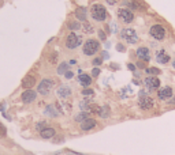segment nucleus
I'll return each instance as SVG.
<instances>
[{"instance_id":"obj_1","label":"nucleus","mask_w":175,"mask_h":155,"mask_svg":"<svg viewBox=\"0 0 175 155\" xmlns=\"http://www.w3.org/2000/svg\"><path fill=\"white\" fill-rule=\"evenodd\" d=\"M90 15L95 21L103 22V21H106V18H107V10L103 4H93L90 8Z\"/></svg>"},{"instance_id":"obj_2","label":"nucleus","mask_w":175,"mask_h":155,"mask_svg":"<svg viewBox=\"0 0 175 155\" xmlns=\"http://www.w3.org/2000/svg\"><path fill=\"white\" fill-rule=\"evenodd\" d=\"M100 49V42L97 40H88L84 42V46H82V53L85 56H93Z\"/></svg>"},{"instance_id":"obj_3","label":"nucleus","mask_w":175,"mask_h":155,"mask_svg":"<svg viewBox=\"0 0 175 155\" xmlns=\"http://www.w3.org/2000/svg\"><path fill=\"white\" fill-rule=\"evenodd\" d=\"M121 38L129 44H136L138 41V36H137V31L134 29H123L121 31Z\"/></svg>"},{"instance_id":"obj_4","label":"nucleus","mask_w":175,"mask_h":155,"mask_svg":"<svg viewBox=\"0 0 175 155\" xmlns=\"http://www.w3.org/2000/svg\"><path fill=\"white\" fill-rule=\"evenodd\" d=\"M54 85H55V82L52 80V79H43V80L40 82L37 90H39V93L41 94V95H48V94L52 91V89H54Z\"/></svg>"},{"instance_id":"obj_5","label":"nucleus","mask_w":175,"mask_h":155,"mask_svg":"<svg viewBox=\"0 0 175 155\" xmlns=\"http://www.w3.org/2000/svg\"><path fill=\"white\" fill-rule=\"evenodd\" d=\"M81 42H82V38H81L80 36H77V33L71 31L69 36H67V38H66V48L75 49V48L80 46Z\"/></svg>"},{"instance_id":"obj_6","label":"nucleus","mask_w":175,"mask_h":155,"mask_svg":"<svg viewBox=\"0 0 175 155\" xmlns=\"http://www.w3.org/2000/svg\"><path fill=\"white\" fill-rule=\"evenodd\" d=\"M118 17H119V19L122 22H125V23H131L134 21V14L130 8H119Z\"/></svg>"},{"instance_id":"obj_7","label":"nucleus","mask_w":175,"mask_h":155,"mask_svg":"<svg viewBox=\"0 0 175 155\" xmlns=\"http://www.w3.org/2000/svg\"><path fill=\"white\" fill-rule=\"evenodd\" d=\"M149 34L155 40H163L166 37V29L162 25H153L149 29Z\"/></svg>"},{"instance_id":"obj_8","label":"nucleus","mask_w":175,"mask_h":155,"mask_svg":"<svg viewBox=\"0 0 175 155\" xmlns=\"http://www.w3.org/2000/svg\"><path fill=\"white\" fill-rule=\"evenodd\" d=\"M138 106L140 109H142V110H149V109H152L155 106V101H153V98H151V97H141L140 99H138Z\"/></svg>"},{"instance_id":"obj_9","label":"nucleus","mask_w":175,"mask_h":155,"mask_svg":"<svg viewBox=\"0 0 175 155\" xmlns=\"http://www.w3.org/2000/svg\"><path fill=\"white\" fill-rule=\"evenodd\" d=\"M144 85L147 86L148 90H156L160 87V80L157 76H148L144 80Z\"/></svg>"},{"instance_id":"obj_10","label":"nucleus","mask_w":175,"mask_h":155,"mask_svg":"<svg viewBox=\"0 0 175 155\" xmlns=\"http://www.w3.org/2000/svg\"><path fill=\"white\" fill-rule=\"evenodd\" d=\"M36 97H37V93L34 90L29 89V90H25V91L22 93L21 99H22V102H25V104H32V102L36 99Z\"/></svg>"},{"instance_id":"obj_11","label":"nucleus","mask_w":175,"mask_h":155,"mask_svg":"<svg viewBox=\"0 0 175 155\" xmlns=\"http://www.w3.org/2000/svg\"><path fill=\"white\" fill-rule=\"evenodd\" d=\"M157 97H159V99H162V101L170 99V98L172 97V89L168 87V86H166V87H162V89L159 90V93H157Z\"/></svg>"},{"instance_id":"obj_12","label":"nucleus","mask_w":175,"mask_h":155,"mask_svg":"<svg viewBox=\"0 0 175 155\" xmlns=\"http://www.w3.org/2000/svg\"><path fill=\"white\" fill-rule=\"evenodd\" d=\"M137 56H138V59L142 60V61H149V59H151L149 49L147 46H140L137 49Z\"/></svg>"},{"instance_id":"obj_13","label":"nucleus","mask_w":175,"mask_h":155,"mask_svg":"<svg viewBox=\"0 0 175 155\" xmlns=\"http://www.w3.org/2000/svg\"><path fill=\"white\" fill-rule=\"evenodd\" d=\"M58 97L62 98V99H66V98L71 97V89H70V86L62 85L58 89Z\"/></svg>"},{"instance_id":"obj_14","label":"nucleus","mask_w":175,"mask_h":155,"mask_svg":"<svg viewBox=\"0 0 175 155\" xmlns=\"http://www.w3.org/2000/svg\"><path fill=\"white\" fill-rule=\"evenodd\" d=\"M96 125H97V121H96L95 119H92V117H89V119H86L85 121H82L81 123V129L82 131H90V129H93Z\"/></svg>"},{"instance_id":"obj_15","label":"nucleus","mask_w":175,"mask_h":155,"mask_svg":"<svg viewBox=\"0 0 175 155\" xmlns=\"http://www.w3.org/2000/svg\"><path fill=\"white\" fill-rule=\"evenodd\" d=\"M34 85H36V78L33 76V75H26V76L22 79V87L26 90L32 89Z\"/></svg>"},{"instance_id":"obj_16","label":"nucleus","mask_w":175,"mask_h":155,"mask_svg":"<svg viewBox=\"0 0 175 155\" xmlns=\"http://www.w3.org/2000/svg\"><path fill=\"white\" fill-rule=\"evenodd\" d=\"M156 60H157L159 64H167L170 61V55L166 51H159L156 53Z\"/></svg>"},{"instance_id":"obj_17","label":"nucleus","mask_w":175,"mask_h":155,"mask_svg":"<svg viewBox=\"0 0 175 155\" xmlns=\"http://www.w3.org/2000/svg\"><path fill=\"white\" fill-rule=\"evenodd\" d=\"M55 135H56V131L51 127H47V128H44L43 131H40V136H41L43 139H52Z\"/></svg>"},{"instance_id":"obj_18","label":"nucleus","mask_w":175,"mask_h":155,"mask_svg":"<svg viewBox=\"0 0 175 155\" xmlns=\"http://www.w3.org/2000/svg\"><path fill=\"white\" fill-rule=\"evenodd\" d=\"M78 80H80V83L84 86V89H88L92 83V76L88 74H81L80 76H78Z\"/></svg>"},{"instance_id":"obj_19","label":"nucleus","mask_w":175,"mask_h":155,"mask_svg":"<svg viewBox=\"0 0 175 155\" xmlns=\"http://www.w3.org/2000/svg\"><path fill=\"white\" fill-rule=\"evenodd\" d=\"M44 114L45 116H49V117H56L59 116V112L55 105H49V106L45 108V110H44Z\"/></svg>"},{"instance_id":"obj_20","label":"nucleus","mask_w":175,"mask_h":155,"mask_svg":"<svg viewBox=\"0 0 175 155\" xmlns=\"http://www.w3.org/2000/svg\"><path fill=\"white\" fill-rule=\"evenodd\" d=\"M75 17L78 21H82V22H86V10L82 8V7H78L75 10Z\"/></svg>"},{"instance_id":"obj_21","label":"nucleus","mask_w":175,"mask_h":155,"mask_svg":"<svg viewBox=\"0 0 175 155\" xmlns=\"http://www.w3.org/2000/svg\"><path fill=\"white\" fill-rule=\"evenodd\" d=\"M110 114H111V109H110V106L104 105V106L100 108V110H99V116L101 117V119H108Z\"/></svg>"},{"instance_id":"obj_22","label":"nucleus","mask_w":175,"mask_h":155,"mask_svg":"<svg viewBox=\"0 0 175 155\" xmlns=\"http://www.w3.org/2000/svg\"><path fill=\"white\" fill-rule=\"evenodd\" d=\"M67 27L71 30V31H77V30L81 29V23L78 21H70L69 23H67Z\"/></svg>"},{"instance_id":"obj_23","label":"nucleus","mask_w":175,"mask_h":155,"mask_svg":"<svg viewBox=\"0 0 175 155\" xmlns=\"http://www.w3.org/2000/svg\"><path fill=\"white\" fill-rule=\"evenodd\" d=\"M69 65H70V64L66 63V61L64 63H60V65L58 67V74L59 75H64L67 71H69Z\"/></svg>"},{"instance_id":"obj_24","label":"nucleus","mask_w":175,"mask_h":155,"mask_svg":"<svg viewBox=\"0 0 175 155\" xmlns=\"http://www.w3.org/2000/svg\"><path fill=\"white\" fill-rule=\"evenodd\" d=\"M89 114H90V113H88V112H81L80 114L75 116V119H74V120H75V121H78V123H82L86 119H89Z\"/></svg>"},{"instance_id":"obj_25","label":"nucleus","mask_w":175,"mask_h":155,"mask_svg":"<svg viewBox=\"0 0 175 155\" xmlns=\"http://www.w3.org/2000/svg\"><path fill=\"white\" fill-rule=\"evenodd\" d=\"M125 4H127L131 10H141V6L136 2V0H126V2H125Z\"/></svg>"},{"instance_id":"obj_26","label":"nucleus","mask_w":175,"mask_h":155,"mask_svg":"<svg viewBox=\"0 0 175 155\" xmlns=\"http://www.w3.org/2000/svg\"><path fill=\"white\" fill-rule=\"evenodd\" d=\"M82 27H84V30H85V33H88V34L95 33V29H93V26H92L90 23H88V22H84Z\"/></svg>"},{"instance_id":"obj_27","label":"nucleus","mask_w":175,"mask_h":155,"mask_svg":"<svg viewBox=\"0 0 175 155\" xmlns=\"http://www.w3.org/2000/svg\"><path fill=\"white\" fill-rule=\"evenodd\" d=\"M82 95H85V97H88V95L89 97H93V95H95V91H93L92 89H89V87L88 89H84L82 90Z\"/></svg>"},{"instance_id":"obj_28","label":"nucleus","mask_w":175,"mask_h":155,"mask_svg":"<svg viewBox=\"0 0 175 155\" xmlns=\"http://www.w3.org/2000/svg\"><path fill=\"white\" fill-rule=\"evenodd\" d=\"M145 71H147V74H149V75H152V74H153V75H159L160 74V70H157V68H147V70H145Z\"/></svg>"},{"instance_id":"obj_29","label":"nucleus","mask_w":175,"mask_h":155,"mask_svg":"<svg viewBox=\"0 0 175 155\" xmlns=\"http://www.w3.org/2000/svg\"><path fill=\"white\" fill-rule=\"evenodd\" d=\"M56 60H58V53H56V52H52L51 57H49V63L51 64H55V63H56Z\"/></svg>"},{"instance_id":"obj_30","label":"nucleus","mask_w":175,"mask_h":155,"mask_svg":"<svg viewBox=\"0 0 175 155\" xmlns=\"http://www.w3.org/2000/svg\"><path fill=\"white\" fill-rule=\"evenodd\" d=\"M6 135H7V129H6V127L3 125L2 123H0V138H4Z\"/></svg>"},{"instance_id":"obj_31","label":"nucleus","mask_w":175,"mask_h":155,"mask_svg":"<svg viewBox=\"0 0 175 155\" xmlns=\"http://www.w3.org/2000/svg\"><path fill=\"white\" fill-rule=\"evenodd\" d=\"M101 63H103V57H96V59L92 61V64H93L95 67H99Z\"/></svg>"},{"instance_id":"obj_32","label":"nucleus","mask_w":175,"mask_h":155,"mask_svg":"<svg viewBox=\"0 0 175 155\" xmlns=\"http://www.w3.org/2000/svg\"><path fill=\"white\" fill-rule=\"evenodd\" d=\"M45 125H47V123H45V121H41V123H39V124H37L36 128H37V131H43L44 128H47Z\"/></svg>"},{"instance_id":"obj_33","label":"nucleus","mask_w":175,"mask_h":155,"mask_svg":"<svg viewBox=\"0 0 175 155\" xmlns=\"http://www.w3.org/2000/svg\"><path fill=\"white\" fill-rule=\"evenodd\" d=\"M100 72H101V71H100V68H97V67H95V68H93V71H92V76L97 78L99 75H100Z\"/></svg>"},{"instance_id":"obj_34","label":"nucleus","mask_w":175,"mask_h":155,"mask_svg":"<svg viewBox=\"0 0 175 155\" xmlns=\"http://www.w3.org/2000/svg\"><path fill=\"white\" fill-rule=\"evenodd\" d=\"M137 67L142 68V70H147V61H142V60H140V61L137 63Z\"/></svg>"},{"instance_id":"obj_35","label":"nucleus","mask_w":175,"mask_h":155,"mask_svg":"<svg viewBox=\"0 0 175 155\" xmlns=\"http://www.w3.org/2000/svg\"><path fill=\"white\" fill-rule=\"evenodd\" d=\"M99 38H100V41H106L107 40V37H106V34H104L103 30H99Z\"/></svg>"},{"instance_id":"obj_36","label":"nucleus","mask_w":175,"mask_h":155,"mask_svg":"<svg viewBox=\"0 0 175 155\" xmlns=\"http://www.w3.org/2000/svg\"><path fill=\"white\" fill-rule=\"evenodd\" d=\"M63 76H64L66 79H71V78L74 76V74L71 72V71H67V72H66L64 75H63Z\"/></svg>"},{"instance_id":"obj_37","label":"nucleus","mask_w":175,"mask_h":155,"mask_svg":"<svg viewBox=\"0 0 175 155\" xmlns=\"http://www.w3.org/2000/svg\"><path fill=\"white\" fill-rule=\"evenodd\" d=\"M110 68L112 71H116V70H119V65H116V63H112V64H110Z\"/></svg>"},{"instance_id":"obj_38","label":"nucleus","mask_w":175,"mask_h":155,"mask_svg":"<svg viewBox=\"0 0 175 155\" xmlns=\"http://www.w3.org/2000/svg\"><path fill=\"white\" fill-rule=\"evenodd\" d=\"M116 49H118L119 52H123V51H125V46H123L122 44H118V45H116Z\"/></svg>"},{"instance_id":"obj_39","label":"nucleus","mask_w":175,"mask_h":155,"mask_svg":"<svg viewBox=\"0 0 175 155\" xmlns=\"http://www.w3.org/2000/svg\"><path fill=\"white\" fill-rule=\"evenodd\" d=\"M118 2H119V0H107V3H108L110 6H114V4H116Z\"/></svg>"},{"instance_id":"obj_40","label":"nucleus","mask_w":175,"mask_h":155,"mask_svg":"<svg viewBox=\"0 0 175 155\" xmlns=\"http://www.w3.org/2000/svg\"><path fill=\"white\" fill-rule=\"evenodd\" d=\"M129 70H131V71H134V70H136V65H133V64H129Z\"/></svg>"},{"instance_id":"obj_41","label":"nucleus","mask_w":175,"mask_h":155,"mask_svg":"<svg viewBox=\"0 0 175 155\" xmlns=\"http://www.w3.org/2000/svg\"><path fill=\"white\" fill-rule=\"evenodd\" d=\"M138 95H140V98H141V97H145V95H147V93H145V91H142V90H141Z\"/></svg>"},{"instance_id":"obj_42","label":"nucleus","mask_w":175,"mask_h":155,"mask_svg":"<svg viewBox=\"0 0 175 155\" xmlns=\"http://www.w3.org/2000/svg\"><path fill=\"white\" fill-rule=\"evenodd\" d=\"M168 104L174 105V104H175V98H170V99H168Z\"/></svg>"},{"instance_id":"obj_43","label":"nucleus","mask_w":175,"mask_h":155,"mask_svg":"<svg viewBox=\"0 0 175 155\" xmlns=\"http://www.w3.org/2000/svg\"><path fill=\"white\" fill-rule=\"evenodd\" d=\"M101 57H103V59H107V57H108V55H107V52H103V56H101Z\"/></svg>"},{"instance_id":"obj_44","label":"nucleus","mask_w":175,"mask_h":155,"mask_svg":"<svg viewBox=\"0 0 175 155\" xmlns=\"http://www.w3.org/2000/svg\"><path fill=\"white\" fill-rule=\"evenodd\" d=\"M172 67L175 68V59H174V61H172Z\"/></svg>"}]
</instances>
